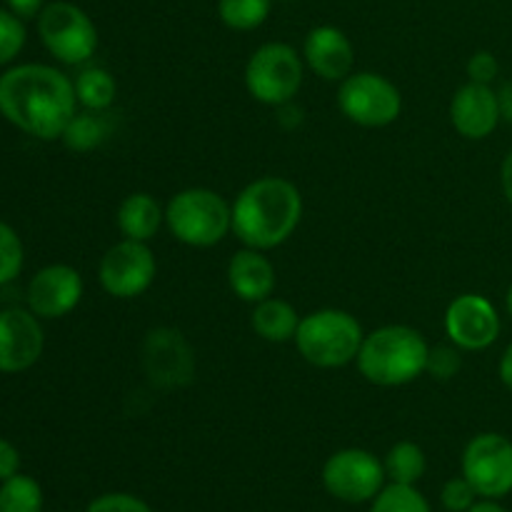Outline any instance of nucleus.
<instances>
[{
    "mask_svg": "<svg viewBox=\"0 0 512 512\" xmlns=\"http://www.w3.org/2000/svg\"><path fill=\"white\" fill-rule=\"evenodd\" d=\"M75 113V85L63 70L23 63L0 75V115L30 138L60 140Z\"/></svg>",
    "mask_w": 512,
    "mask_h": 512,
    "instance_id": "1",
    "label": "nucleus"
},
{
    "mask_svg": "<svg viewBox=\"0 0 512 512\" xmlns=\"http://www.w3.org/2000/svg\"><path fill=\"white\" fill-rule=\"evenodd\" d=\"M233 233L245 248L273 250L290 240L303 220L298 185L278 175H265L245 185L233 200Z\"/></svg>",
    "mask_w": 512,
    "mask_h": 512,
    "instance_id": "2",
    "label": "nucleus"
},
{
    "mask_svg": "<svg viewBox=\"0 0 512 512\" xmlns=\"http://www.w3.org/2000/svg\"><path fill=\"white\" fill-rule=\"evenodd\" d=\"M430 345L410 325H383L365 335L355 358L358 373L380 388H400L425 373Z\"/></svg>",
    "mask_w": 512,
    "mask_h": 512,
    "instance_id": "3",
    "label": "nucleus"
},
{
    "mask_svg": "<svg viewBox=\"0 0 512 512\" xmlns=\"http://www.w3.org/2000/svg\"><path fill=\"white\" fill-rule=\"evenodd\" d=\"M363 325L340 308H323L303 315L295 333V348L315 368H343L355 363L363 345Z\"/></svg>",
    "mask_w": 512,
    "mask_h": 512,
    "instance_id": "4",
    "label": "nucleus"
},
{
    "mask_svg": "<svg viewBox=\"0 0 512 512\" xmlns=\"http://www.w3.org/2000/svg\"><path fill=\"white\" fill-rule=\"evenodd\" d=\"M165 225L188 248H213L233 233V208L210 188H185L165 205Z\"/></svg>",
    "mask_w": 512,
    "mask_h": 512,
    "instance_id": "5",
    "label": "nucleus"
},
{
    "mask_svg": "<svg viewBox=\"0 0 512 512\" xmlns=\"http://www.w3.org/2000/svg\"><path fill=\"white\" fill-rule=\"evenodd\" d=\"M303 58L288 43H265L245 65V88L258 103L280 108L303 88Z\"/></svg>",
    "mask_w": 512,
    "mask_h": 512,
    "instance_id": "6",
    "label": "nucleus"
},
{
    "mask_svg": "<svg viewBox=\"0 0 512 512\" xmlns=\"http://www.w3.org/2000/svg\"><path fill=\"white\" fill-rule=\"evenodd\" d=\"M43 48L63 65H83L98 50V28L93 18L68 0L48 3L38 15Z\"/></svg>",
    "mask_w": 512,
    "mask_h": 512,
    "instance_id": "7",
    "label": "nucleus"
},
{
    "mask_svg": "<svg viewBox=\"0 0 512 512\" xmlns=\"http://www.w3.org/2000/svg\"><path fill=\"white\" fill-rule=\"evenodd\" d=\"M338 108L350 123L360 128H385L403 113V95L393 80L363 70L340 80Z\"/></svg>",
    "mask_w": 512,
    "mask_h": 512,
    "instance_id": "8",
    "label": "nucleus"
},
{
    "mask_svg": "<svg viewBox=\"0 0 512 512\" xmlns=\"http://www.w3.org/2000/svg\"><path fill=\"white\" fill-rule=\"evenodd\" d=\"M383 460L370 450L345 448L330 455L323 465V485L335 500L348 505L373 503L375 495L385 488Z\"/></svg>",
    "mask_w": 512,
    "mask_h": 512,
    "instance_id": "9",
    "label": "nucleus"
},
{
    "mask_svg": "<svg viewBox=\"0 0 512 512\" xmlns=\"http://www.w3.org/2000/svg\"><path fill=\"white\" fill-rule=\"evenodd\" d=\"M158 275L153 250L148 243L123 238L120 243L110 245L98 265V280L110 298L133 300L140 298Z\"/></svg>",
    "mask_w": 512,
    "mask_h": 512,
    "instance_id": "10",
    "label": "nucleus"
},
{
    "mask_svg": "<svg viewBox=\"0 0 512 512\" xmlns=\"http://www.w3.org/2000/svg\"><path fill=\"white\" fill-rule=\"evenodd\" d=\"M463 475L485 500L512 493V440L500 433H480L465 445Z\"/></svg>",
    "mask_w": 512,
    "mask_h": 512,
    "instance_id": "11",
    "label": "nucleus"
},
{
    "mask_svg": "<svg viewBox=\"0 0 512 512\" xmlns=\"http://www.w3.org/2000/svg\"><path fill=\"white\" fill-rule=\"evenodd\" d=\"M143 368L155 388H183L193 383L195 353L175 328H153L143 340Z\"/></svg>",
    "mask_w": 512,
    "mask_h": 512,
    "instance_id": "12",
    "label": "nucleus"
},
{
    "mask_svg": "<svg viewBox=\"0 0 512 512\" xmlns=\"http://www.w3.org/2000/svg\"><path fill=\"white\" fill-rule=\"evenodd\" d=\"M445 335L450 343L468 353L490 348L500 335V315L485 295H458L445 310Z\"/></svg>",
    "mask_w": 512,
    "mask_h": 512,
    "instance_id": "13",
    "label": "nucleus"
},
{
    "mask_svg": "<svg viewBox=\"0 0 512 512\" xmlns=\"http://www.w3.org/2000/svg\"><path fill=\"white\" fill-rule=\"evenodd\" d=\"M28 310L40 320L65 318L83 300V278L73 265H45L28 283Z\"/></svg>",
    "mask_w": 512,
    "mask_h": 512,
    "instance_id": "14",
    "label": "nucleus"
},
{
    "mask_svg": "<svg viewBox=\"0 0 512 512\" xmlns=\"http://www.w3.org/2000/svg\"><path fill=\"white\" fill-rule=\"evenodd\" d=\"M45 335L40 318L30 310H0V373H25L40 360Z\"/></svg>",
    "mask_w": 512,
    "mask_h": 512,
    "instance_id": "15",
    "label": "nucleus"
},
{
    "mask_svg": "<svg viewBox=\"0 0 512 512\" xmlns=\"http://www.w3.org/2000/svg\"><path fill=\"white\" fill-rule=\"evenodd\" d=\"M500 120L503 115H500L498 93L490 85L470 80L455 90L450 100V123L458 135L468 140H485L495 133Z\"/></svg>",
    "mask_w": 512,
    "mask_h": 512,
    "instance_id": "16",
    "label": "nucleus"
},
{
    "mask_svg": "<svg viewBox=\"0 0 512 512\" xmlns=\"http://www.w3.org/2000/svg\"><path fill=\"white\" fill-rule=\"evenodd\" d=\"M303 60L318 78L340 83L353 73L355 48L335 25H315L303 43Z\"/></svg>",
    "mask_w": 512,
    "mask_h": 512,
    "instance_id": "17",
    "label": "nucleus"
},
{
    "mask_svg": "<svg viewBox=\"0 0 512 512\" xmlns=\"http://www.w3.org/2000/svg\"><path fill=\"white\" fill-rule=\"evenodd\" d=\"M275 265L265 258L263 250L243 248L230 258L228 285L243 303H260L275 293Z\"/></svg>",
    "mask_w": 512,
    "mask_h": 512,
    "instance_id": "18",
    "label": "nucleus"
},
{
    "mask_svg": "<svg viewBox=\"0 0 512 512\" xmlns=\"http://www.w3.org/2000/svg\"><path fill=\"white\" fill-rule=\"evenodd\" d=\"M115 223H118L123 238L148 243L165 223V208L150 193H130L118 205Z\"/></svg>",
    "mask_w": 512,
    "mask_h": 512,
    "instance_id": "19",
    "label": "nucleus"
},
{
    "mask_svg": "<svg viewBox=\"0 0 512 512\" xmlns=\"http://www.w3.org/2000/svg\"><path fill=\"white\" fill-rule=\"evenodd\" d=\"M298 325V310L288 300L273 298V295L255 303L253 313H250V328H253V333L260 340H268V343H288V340H295Z\"/></svg>",
    "mask_w": 512,
    "mask_h": 512,
    "instance_id": "20",
    "label": "nucleus"
},
{
    "mask_svg": "<svg viewBox=\"0 0 512 512\" xmlns=\"http://www.w3.org/2000/svg\"><path fill=\"white\" fill-rule=\"evenodd\" d=\"M75 98L83 110H95V113H108L118 98V83L105 68L90 65L83 68L73 80Z\"/></svg>",
    "mask_w": 512,
    "mask_h": 512,
    "instance_id": "21",
    "label": "nucleus"
},
{
    "mask_svg": "<svg viewBox=\"0 0 512 512\" xmlns=\"http://www.w3.org/2000/svg\"><path fill=\"white\" fill-rule=\"evenodd\" d=\"M110 125L108 113H95V110H80L70 118L68 128L63 130V145L73 153H90L98 145H103L108 140Z\"/></svg>",
    "mask_w": 512,
    "mask_h": 512,
    "instance_id": "22",
    "label": "nucleus"
},
{
    "mask_svg": "<svg viewBox=\"0 0 512 512\" xmlns=\"http://www.w3.org/2000/svg\"><path fill=\"white\" fill-rule=\"evenodd\" d=\"M383 468H385V475H388L390 483L415 485L425 475L428 460H425L423 448H420L418 443L400 440V443H395L393 448L385 453Z\"/></svg>",
    "mask_w": 512,
    "mask_h": 512,
    "instance_id": "23",
    "label": "nucleus"
},
{
    "mask_svg": "<svg viewBox=\"0 0 512 512\" xmlns=\"http://www.w3.org/2000/svg\"><path fill=\"white\" fill-rule=\"evenodd\" d=\"M273 0H218V18L225 28L248 33L268 20Z\"/></svg>",
    "mask_w": 512,
    "mask_h": 512,
    "instance_id": "24",
    "label": "nucleus"
},
{
    "mask_svg": "<svg viewBox=\"0 0 512 512\" xmlns=\"http://www.w3.org/2000/svg\"><path fill=\"white\" fill-rule=\"evenodd\" d=\"M0 512H43V488L30 475H13L0 483Z\"/></svg>",
    "mask_w": 512,
    "mask_h": 512,
    "instance_id": "25",
    "label": "nucleus"
},
{
    "mask_svg": "<svg viewBox=\"0 0 512 512\" xmlns=\"http://www.w3.org/2000/svg\"><path fill=\"white\" fill-rule=\"evenodd\" d=\"M370 512H433L415 485L390 483L370 503Z\"/></svg>",
    "mask_w": 512,
    "mask_h": 512,
    "instance_id": "26",
    "label": "nucleus"
},
{
    "mask_svg": "<svg viewBox=\"0 0 512 512\" xmlns=\"http://www.w3.org/2000/svg\"><path fill=\"white\" fill-rule=\"evenodd\" d=\"M25 263V248L15 228L0 220V288L13 283Z\"/></svg>",
    "mask_w": 512,
    "mask_h": 512,
    "instance_id": "27",
    "label": "nucleus"
},
{
    "mask_svg": "<svg viewBox=\"0 0 512 512\" xmlns=\"http://www.w3.org/2000/svg\"><path fill=\"white\" fill-rule=\"evenodd\" d=\"M25 23L8 8H0V68L10 65L25 48Z\"/></svg>",
    "mask_w": 512,
    "mask_h": 512,
    "instance_id": "28",
    "label": "nucleus"
},
{
    "mask_svg": "<svg viewBox=\"0 0 512 512\" xmlns=\"http://www.w3.org/2000/svg\"><path fill=\"white\" fill-rule=\"evenodd\" d=\"M463 368V358H460V348L450 345H435L428 353V365L425 373L433 375L435 380H450L460 373Z\"/></svg>",
    "mask_w": 512,
    "mask_h": 512,
    "instance_id": "29",
    "label": "nucleus"
},
{
    "mask_svg": "<svg viewBox=\"0 0 512 512\" xmlns=\"http://www.w3.org/2000/svg\"><path fill=\"white\" fill-rule=\"evenodd\" d=\"M478 498L480 495L475 493L473 485L465 480V475L450 478L448 483L443 485V490H440V503H443V508L448 512H468L475 503H478Z\"/></svg>",
    "mask_w": 512,
    "mask_h": 512,
    "instance_id": "30",
    "label": "nucleus"
},
{
    "mask_svg": "<svg viewBox=\"0 0 512 512\" xmlns=\"http://www.w3.org/2000/svg\"><path fill=\"white\" fill-rule=\"evenodd\" d=\"M85 512H153L145 500L130 493H105L95 498Z\"/></svg>",
    "mask_w": 512,
    "mask_h": 512,
    "instance_id": "31",
    "label": "nucleus"
},
{
    "mask_svg": "<svg viewBox=\"0 0 512 512\" xmlns=\"http://www.w3.org/2000/svg\"><path fill=\"white\" fill-rule=\"evenodd\" d=\"M500 73V63L490 50H478V53L470 55L468 60V78L473 83L490 85Z\"/></svg>",
    "mask_w": 512,
    "mask_h": 512,
    "instance_id": "32",
    "label": "nucleus"
},
{
    "mask_svg": "<svg viewBox=\"0 0 512 512\" xmlns=\"http://www.w3.org/2000/svg\"><path fill=\"white\" fill-rule=\"evenodd\" d=\"M20 473V453L10 440L0 438V483Z\"/></svg>",
    "mask_w": 512,
    "mask_h": 512,
    "instance_id": "33",
    "label": "nucleus"
},
{
    "mask_svg": "<svg viewBox=\"0 0 512 512\" xmlns=\"http://www.w3.org/2000/svg\"><path fill=\"white\" fill-rule=\"evenodd\" d=\"M10 13H15L18 18L30 20V18H38L40 10L45 8V0H5Z\"/></svg>",
    "mask_w": 512,
    "mask_h": 512,
    "instance_id": "34",
    "label": "nucleus"
},
{
    "mask_svg": "<svg viewBox=\"0 0 512 512\" xmlns=\"http://www.w3.org/2000/svg\"><path fill=\"white\" fill-rule=\"evenodd\" d=\"M500 185H503V195L512 208V148L510 153L505 155L503 165H500Z\"/></svg>",
    "mask_w": 512,
    "mask_h": 512,
    "instance_id": "35",
    "label": "nucleus"
},
{
    "mask_svg": "<svg viewBox=\"0 0 512 512\" xmlns=\"http://www.w3.org/2000/svg\"><path fill=\"white\" fill-rule=\"evenodd\" d=\"M498 373H500V380H503L505 388L512 393V343L505 348L503 358H500V365H498Z\"/></svg>",
    "mask_w": 512,
    "mask_h": 512,
    "instance_id": "36",
    "label": "nucleus"
},
{
    "mask_svg": "<svg viewBox=\"0 0 512 512\" xmlns=\"http://www.w3.org/2000/svg\"><path fill=\"white\" fill-rule=\"evenodd\" d=\"M498 103H500V115H503V120L512 123V80H510V83H505L503 88H500Z\"/></svg>",
    "mask_w": 512,
    "mask_h": 512,
    "instance_id": "37",
    "label": "nucleus"
},
{
    "mask_svg": "<svg viewBox=\"0 0 512 512\" xmlns=\"http://www.w3.org/2000/svg\"><path fill=\"white\" fill-rule=\"evenodd\" d=\"M468 512H508L503 508V505L498 503V500H478V503L473 505Z\"/></svg>",
    "mask_w": 512,
    "mask_h": 512,
    "instance_id": "38",
    "label": "nucleus"
},
{
    "mask_svg": "<svg viewBox=\"0 0 512 512\" xmlns=\"http://www.w3.org/2000/svg\"><path fill=\"white\" fill-rule=\"evenodd\" d=\"M505 305H508V313H510V318H512V283H510V288H508V295H505Z\"/></svg>",
    "mask_w": 512,
    "mask_h": 512,
    "instance_id": "39",
    "label": "nucleus"
}]
</instances>
